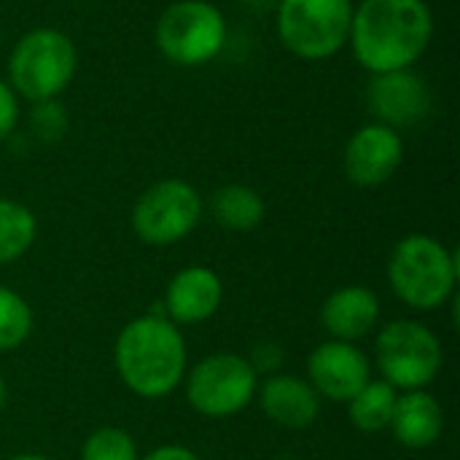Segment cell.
I'll list each match as a JSON object with an SVG mask.
<instances>
[{
	"label": "cell",
	"mask_w": 460,
	"mask_h": 460,
	"mask_svg": "<svg viewBox=\"0 0 460 460\" xmlns=\"http://www.w3.org/2000/svg\"><path fill=\"white\" fill-rule=\"evenodd\" d=\"M434 38V13L426 0H361L353 5L348 46L372 75L410 70Z\"/></svg>",
	"instance_id": "cell-1"
},
{
	"label": "cell",
	"mask_w": 460,
	"mask_h": 460,
	"mask_svg": "<svg viewBox=\"0 0 460 460\" xmlns=\"http://www.w3.org/2000/svg\"><path fill=\"white\" fill-rule=\"evenodd\" d=\"M121 383L140 399H164L186 377V340L170 318L129 321L113 350Z\"/></svg>",
	"instance_id": "cell-2"
},
{
	"label": "cell",
	"mask_w": 460,
	"mask_h": 460,
	"mask_svg": "<svg viewBox=\"0 0 460 460\" xmlns=\"http://www.w3.org/2000/svg\"><path fill=\"white\" fill-rule=\"evenodd\" d=\"M458 253L431 234L402 237L388 259V283L412 310H437L458 286Z\"/></svg>",
	"instance_id": "cell-3"
},
{
	"label": "cell",
	"mask_w": 460,
	"mask_h": 460,
	"mask_svg": "<svg viewBox=\"0 0 460 460\" xmlns=\"http://www.w3.org/2000/svg\"><path fill=\"white\" fill-rule=\"evenodd\" d=\"M8 84L19 100H59L78 70V49L73 38L57 27L27 30L8 54Z\"/></svg>",
	"instance_id": "cell-4"
},
{
	"label": "cell",
	"mask_w": 460,
	"mask_h": 460,
	"mask_svg": "<svg viewBox=\"0 0 460 460\" xmlns=\"http://www.w3.org/2000/svg\"><path fill=\"white\" fill-rule=\"evenodd\" d=\"M353 0H278L275 32L280 46L305 62L337 57L350 38Z\"/></svg>",
	"instance_id": "cell-5"
},
{
	"label": "cell",
	"mask_w": 460,
	"mask_h": 460,
	"mask_svg": "<svg viewBox=\"0 0 460 460\" xmlns=\"http://www.w3.org/2000/svg\"><path fill=\"white\" fill-rule=\"evenodd\" d=\"M229 24L213 0H175L154 27L159 54L178 67L210 65L226 46Z\"/></svg>",
	"instance_id": "cell-6"
},
{
	"label": "cell",
	"mask_w": 460,
	"mask_h": 460,
	"mask_svg": "<svg viewBox=\"0 0 460 460\" xmlns=\"http://www.w3.org/2000/svg\"><path fill=\"white\" fill-rule=\"evenodd\" d=\"M380 375L396 391H426L442 372L445 353L439 337L410 318L383 326L375 342Z\"/></svg>",
	"instance_id": "cell-7"
},
{
	"label": "cell",
	"mask_w": 460,
	"mask_h": 460,
	"mask_svg": "<svg viewBox=\"0 0 460 460\" xmlns=\"http://www.w3.org/2000/svg\"><path fill=\"white\" fill-rule=\"evenodd\" d=\"M186 399L202 418L224 420L243 412L259 388V372L237 353H213L186 377Z\"/></svg>",
	"instance_id": "cell-8"
},
{
	"label": "cell",
	"mask_w": 460,
	"mask_h": 460,
	"mask_svg": "<svg viewBox=\"0 0 460 460\" xmlns=\"http://www.w3.org/2000/svg\"><path fill=\"white\" fill-rule=\"evenodd\" d=\"M202 218L199 191L181 178L151 183L132 208V229L148 245H175L186 240Z\"/></svg>",
	"instance_id": "cell-9"
},
{
	"label": "cell",
	"mask_w": 460,
	"mask_h": 460,
	"mask_svg": "<svg viewBox=\"0 0 460 460\" xmlns=\"http://www.w3.org/2000/svg\"><path fill=\"white\" fill-rule=\"evenodd\" d=\"M404 162V140L402 132L385 127L380 121L361 124L345 143L342 167L350 183L361 189L383 186L396 175Z\"/></svg>",
	"instance_id": "cell-10"
},
{
	"label": "cell",
	"mask_w": 460,
	"mask_h": 460,
	"mask_svg": "<svg viewBox=\"0 0 460 460\" xmlns=\"http://www.w3.org/2000/svg\"><path fill=\"white\" fill-rule=\"evenodd\" d=\"M367 105L375 121L402 129L420 124L431 113L434 94L426 78L418 75L415 67H410L372 75L367 86Z\"/></svg>",
	"instance_id": "cell-11"
},
{
	"label": "cell",
	"mask_w": 460,
	"mask_h": 460,
	"mask_svg": "<svg viewBox=\"0 0 460 460\" xmlns=\"http://www.w3.org/2000/svg\"><path fill=\"white\" fill-rule=\"evenodd\" d=\"M307 375L318 396L348 404L372 380V364L353 342L329 340L310 353Z\"/></svg>",
	"instance_id": "cell-12"
},
{
	"label": "cell",
	"mask_w": 460,
	"mask_h": 460,
	"mask_svg": "<svg viewBox=\"0 0 460 460\" xmlns=\"http://www.w3.org/2000/svg\"><path fill=\"white\" fill-rule=\"evenodd\" d=\"M224 302V283L218 272L202 264H191L181 270L164 294V307L170 321L178 326H191L213 318Z\"/></svg>",
	"instance_id": "cell-13"
},
{
	"label": "cell",
	"mask_w": 460,
	"mask_h": 460,
	"mask_svg": "<svg viewBox=\"0 0 460 460\" xmlns=\"http://www.w3.org/2000/svg\"><path fill=\"white\" fill-rule=\"evenodd\" d=\"M256 399L264 415L283 429H307L321 415V396L313 385L294 375H272L256 388Z\"/></svg>",
	"instance_id": "cell-14"
},
{
	"label": "cell",
	"mask_w": 460,
	"mask_h": 460,
	"mask_svg": "<svg viewBox=\"0 0 460 460\" xmlns=\"http://www.w3.org/2000/svg\"><path fill=\"white\" fill-rule=\"evenodd\" d=\"M380 321V299L367 286L337 288L321 307V323L332 340L356 342Z\"/></svg>",
	"instance_id": "cell-15"
},
{
	"label": "cell",
	"mask_w": 460,
	"mask_h": 460,
	"mask_svg": "<svg viewBox=\"0 0 460 460\" xmlns=\"http://www.w3.org/2000/svg\"><path fill=\"white\" fill-rule=\"evenodd\" d=\"M399 445L410 450H426L437 445L445 429V410L429 391H404L396 399L388 426Z\"/></svg>",
	"instance_id": "cell-16"
},
{
	"label": "cell",
	"mask_w": 460,
	"mask_h": 460,
	"mask_svg": "<svg viewBox=\"0 0 460 460\" xmlns=\"http://www.w3.org/2000/svg\"><path fill=\"white\" fill-rule=\"evenodd\" d=\"M210 213H213L216 224L229 232H253L264 221L267 205L256 189H251L245 183H229L213 194Z\"/></svg>",
	"instance_id": "cell-17"
},
{
	"label": "cell",
	"mask_w": 460,
	"mask_h": 460,
	"mask_svg": "<svg viewBox=\"0 0 460 460\" xmlns=\"http://www.w3.org/2000/svg\"><path fill=\"white\" fill-rule=\"evenodd\" d=\"M399 391L388 385L385 380H369L350 402H348V415L350 423L361 431H385L394 418Z\"/></svg>",
	"instance_id": "cell-18"
},
{
	"label": "cell",
	"mask_w": 460,
	"mask_h": 460,
	"mask_svg": "<svg viewBox=\"0 0 460 460\" xmlns=\"http://www.w3.org/2000/svg\"><path fill=\"white\" fill-rule=\"evenodd\" d=\"M38 237L35 213L16 202L0 197V264H11L22 259Z\"/></svg>",
	"instance_id": "cell-19"
},
{
	"label": "cell",
	"mask_w": 460,
	"mask_h": 460,
	"mask_svg": "<svg viewBox=\"0 0 460 460\" xmlns=\"http://www.w3.org/2000/svg\"><path fill=\"white\" fill-rule=\"evenodd\" d=\"M32 332V310L22 294L0 286V353L16 350Z\"/></svg>",
	"instance_id": "cell-20"
},
{
	"label": "cell",
	"mask_w": 460,
	"mask_h": 460,
	"mask_svg": "<svg viewBox=\"0 0 460 460\" xmlns=\"http://www.w3.org/2000/svg\"><path fill=\"white\" fill-rule=\"evenodd\" d=\"M81 460H140L135 439L124 429H97L86 437Z\"/></svg>",
	"instance_id": "cell-21"
},
{
	"label": "cell",
	"mask_w": 460,
	"mask_h": 460,
	"mask_svg": "<svg viewBox=\"0 0 460 460\" xmlns=\"http://www.w3.org/2000/svg\"><path fill=\"white\" fill-rule=\"evenodd\" d=\"M67 111L59 100H43V102H32L30 111V127L32 132L43 140V143H57L65 132H67Z\"/></svg>",
	"instance_id": "cell-22"
},
{
	"label": "cell",
	"mask_w": 460,
	"mask_h": 460,
	"mask_svg": "<svg viewBox=\"0 0 460 460\" xmlns=\"http://www.w3.org/2000/svg\"><path fill=\"white\" fill-rule=\"evenodd\" d=\"M19 116H22L19 97L11 89V84L5 78H0V143L13 135V129L19 124Z\"/></svg>",
	"instance_id": "cell-23"
},
{
	"label": "cell",
	"mask_w": 460,
	"mask_h": 460,
	"mask_svg": "<svg viewBox=\"0 0 460 460\" xmlns=\"http://www.w3.org/2000/svg\"><path fill=\"white\" fill-rule=\"evenodd\" d=\"M140 460H202L194 450L189 447H181V445H162L156 450H151L146 458Z\"/></svg>",
	"instance_id": "cell-24"
},
{
	"label": "cell",
	"mask_w": 460,
	"mask_h": 460,
	"mask_svg": "<svg viewBox=\"0 0 460 460\" xmlns=\"http://www.w3.org/2000/svg\"><path fill=\"white\" fill-rule=\"evenodd\" d=\"M8 460H51V458L38 456V453H22V456H13V458H8Z\"/></svg>",
	"instance_id": "cell-25"
},
{
	"label": "cell",
	"mask_w": 460,
	"mask_h": 460,
	"mask_svg": "<svg viewBox=\"0 0 460 460\" xmlns=\"http://www.w3.org/2000/svg\"><path fill=\"white\" fill-rule=\"evenodd\" d=\"M5 402H8V388H5V380L0 377V412H3V407H5Z\"/></svg>",
	"instance_id": "cell-26"
}]
</instances>
